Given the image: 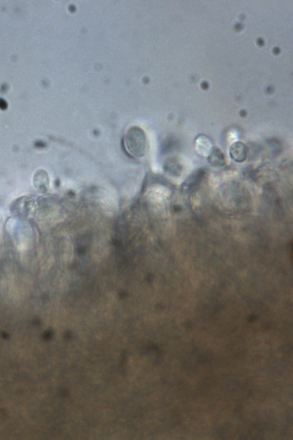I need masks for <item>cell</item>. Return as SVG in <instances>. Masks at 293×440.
<instances>
[{
  "instance_id": "obj_2",
  "label": "cell",
  "mask_w": 293,
  "mask_h": 440,
  "mask_svg": "<svg viewBox=\"0 0 293 440\" xmlns=\"http://www.w3.org/2000/svg\"><path fill=\"white\" fill-rule=\"evenodd\" d=\"M247 150L246 146L241 142H236L230 149V155L233 160L242 162L246 158Z\"/></svg>"
},
{
  "instance_id": "obj_1",
  "label": "cell",
  "mask_w": 293,
  "mask_h": 440,
  "mask_svg": "<svg viewBox=\"0 0 293 440\" xmlns=\"http://www.w3.org/2000/svg\"><path fill=\"white\" fill-rule=\"evenodd\" d=\"M205 172L203 169H199L190 176L183 185V189L186 193H190L196 189L198 185L203 180Z\"/></svg>"
},
{
  "instance_id": "obj_3",
  "label": "cell",
  "mask_w": 293,
  "mask_h": 440,
  "mask_svg": "<svg viewBox=\"0 0 293 440\" xmlns=\"http://www.w3.org/2000/svg\"><path fill=\"white\" fill-rule=\"evenodd\" d=\"M208 162L210 165L214 166H222L225 165V159L224 155L217 148H214L211 150L208 158Z\"/></svg>"
}]
</instances>
